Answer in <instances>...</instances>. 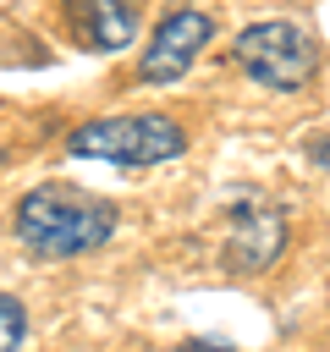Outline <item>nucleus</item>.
Returning a JSON list of instances; mask_svg holds the SVG:
<instances>
[{
  "mask_svg": "<svg viewBox=\"0 0 330 352\" xmlns=\"http://www.w3.org/2000/svg\"><path fill=\"white\" fill-rule=\"evenodd\" d=\"M182 352H231V346H214V341H192V346H182Z\"/></svg>",
  "mask_w": 330,
  "mask_h": 352,
  "instance_id": "nucleus-7",
  "label": "nucleus"
},
{
  "mask_svg": "<svg viewBox=\"0 0 330 352\" xmlns=\"http://www.w3.org/2000/svg\"><path fill=\"white\" fill-rule=\"evenodd\" d=\"M231 55H236L242 77H253L258 88H275V94L302 88L319 66V50L297 22H253V28L236 33Z\"/></svg>",
  "mask_w": 330,
  "mask_h": 352,
  "instance_id": "nucleus-3",
  "label": "nucleus"
},
{
  "mask_svg": "<svg viewBox=\"0 0 330 352\" xmlns=\"http://www.w3.org/2000/svg\"><path fill=\"white\" fill-rule=\"evenodd\" d=\"M314 160H319V165L330 170V143H319V148H314Z\"/></svg>",
  "mask_w": 330,
  "mask_h": 352,
  "instance_id": "nucleus-8",
  "label": "nucleus"
},
{
  "mask_svg": "<svg viewBox=\"0 0 330 352\" xmlns=\"http://www.w3.org/2000/svg\"><path fill=\"white\" fill-rule=\"evenodd\" d=\"M187 148V132L170 116H104L82 121L66 138V154L77 160H110V165H160Z\"/></svg>",
  "mask_w": 330,
  "mask_h": 352,
  "instance_id": "nucleus-2",
  "label": "nucleus"
},
{
  "mask_svg": "<svg viewBox=\"0 0 330 352\" xmlns=\"http://www.w3.org/2000/svg\"><path fill=\"white\" fill-rule=\"evenodd\" d=\"M60 11H66V28L77 33L82 50L116 55L138 38V6L132 0H60Z\"/></svg>",
  "mask_w": 330,
  "mask_h": 352,
  "instance_id": "nucleus-5",
  "label": "nucleus"
},
{
  "mask_svg": "<svg viewBox=\"0 0 330 352\" xmlns=\"http://www.w3.org/2000/svg\"><path fill=\"white\" fill-rule=\"evenodd\" d=\"M214 38V22L204 16V11H170L160 28H154V44L143 50V82H154V88H165V82H176L198 55H204V44Z\"/></svg>",
  "mask_w": 330,
  "mask_h": 352,
  "instance_id": "nucleus-4",
  "label": "nucleus"
},
{
  "mask_svg": "<svg viewBox=\"0 0 330 352\" xmlns=\"http://www.w3.org/2000/svg\"><path fill=\"white\" fill-rule=\"evenodd\" d=\"M16 236L22 248L44 253V258H72V253H94L116 236V209L82 187L66 182H44L16 204Z\"/></svg>",
  "mask_w": 330,
  "mask_h": 352,
  "instance_id": "nucleus-1",
  "label": "nucleus"
},
{
  "mask_svg": "<svg viewBox=\"0 0 330 352\" xmlns=\"http://www.w3.org/2000/svg\"><path fill=\"white\" fill-rule=\"evenodd\" d=\"M28 341V308L16 297H0V352H22Z\"/></svg>",
  "mask_w": 330,
  "mask_h": 352,
  "instance_id": "nucleus-6",
  "label": "nucleus"
}]
</instances>
